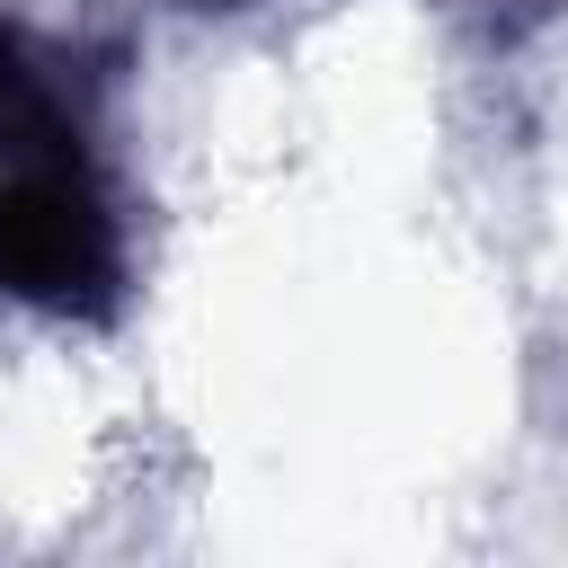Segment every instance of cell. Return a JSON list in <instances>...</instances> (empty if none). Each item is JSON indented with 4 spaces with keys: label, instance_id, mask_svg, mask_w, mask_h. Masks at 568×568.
Returning <instances> with one entry per match:
<instances>
[{
    "label": "cell",
    "instance_id": "cell-1",
    "mask_svg": "<svg viewBox=\"0 0 568 568\" xmlns=\"http://www.w3.org/2000/svg\"><path fill=\"white\" fill-rule=\"evenodd\" d=\"M0 284L36 302H80L106 284V222L62 169H18L0 195Z\"/></svg>",
    "mask_w": 568,
    "mask_h": 568
}]
</instances>
